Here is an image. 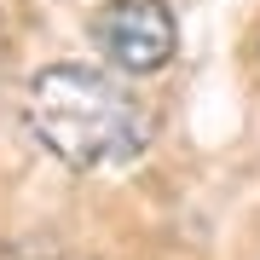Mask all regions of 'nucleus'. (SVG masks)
<instances>
[{
	"instance_id": "2",
	"label": "nucleus",
	"mask_w": 260,
	"mask_h": 260,
	"mask_svg": "<svg viewBox=\"0 0 260 260\" xmlns=\"http://www.w3.org/2000/svg\"><path fill=\"white\" fill-rule=\"evenodd\" d=\"M87 35H93L99 58L121 75H156L179 52L174 12L162 0H104L87 23Z\"/></svg>"
},
{
	"instance_id": "1",
	"label": "nucleus",
	"mask_w": 260,
	"mask_h": 260,
	"mask_svg": "<svg viewBox=\"0 0 260 260\" xmlns=\"http://www.w3.org/2000/svg\"><path fill=\"white\" fill-rule=\"evenodd\" d=\"M23 127L75 174L121 168L150 145L145 99L93 64H47L23 93Z\"/></svg>"
}]
</instances>
